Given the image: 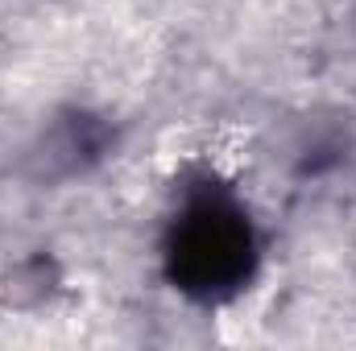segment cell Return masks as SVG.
<instances>
[{"label":"cell","mask_w":356,"mask_h":351,"mask_svg":"<svg viewBox=\"0 0 356 351\" xmlns=\"http://www.w3.org/2000/svg\"><path fill=\"white\" fill-rule=\"evenodd\" d=\"M162 277L195 306L236 302L261 273L266 240L249 198L216 170H186L175 182L162 223Z\"/></svg>","instance_id":"1"},{"label":"cell","mask_w":356,"mask_h":351,"mask_svg":"<svg viewBox=\"0 0 356 351\" xmlns=\"http://www.w3.org/2000/svg\"><path fill=\"white\" fill-rule=\"evenodd\" d=\"M104 145H108V141H104V132H99L95 120H88V116H71V120H63L58 128H50V132L42 137L38 162L46 166V174L75 178L104 153Z\"/></svg>","instance_id":"2"}]
</instances>
